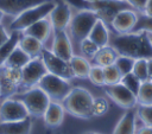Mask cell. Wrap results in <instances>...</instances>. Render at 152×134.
<instances>
[{
    "mask_svg": "<svg viewBox=\"0 0 152 134\" xmlns=\"http://www.w3.org/2000/svg\"><path fill=\"white\" fill-rule=\"evenodd\" d=\"M109 45L118 55L128 56L134 59L152 57V44L145 31L116 34L110 38Z\"/></svg>",
    "mask_w": 152,
    "mask_h": 134,
    "instance_id": "obj_1",
    "label": "cell"
},
{
    "mask_svg": "<svg viewBox=\"0 0 152 134\" xmlns=\"http://www.w3.org/2000/svg\"><path fill=\"white\" fill-rule=\"evenodd\" d=\"M65 111L78 119H91L94 116V97L87 89L75 87L62 102Z\"/></svg>",
    "mask_w": 152,
    "mask_h": 134,
    "instance_id": "obj_2",
    "label": "cell"
},
{
    "mask_svg": "<svg viewBox=\"0 0 152 134\" xmlns=\"http://www.w3.org/2000/svg\"><path fill=\"white\" fill-rule=\"evenodd\" d=\"M55 6H56V0H46L37 6H33L21 12L12 20V23L10 24V30L23 32L24 30H26L28 26L37 23L38 20L49 17L50 12L53 9Z\"/></svg>",
    "mask_w": 152,
    "mask_h": 134,
    "instance_id": "obj_3",
    "label": "cell"
},
{
    "mask_svg": "<svg viewBox=\"0 0 152 134\" xmlns=\"http://www.w3.org/2000/svg\"><path fill=\"white\" fill-rule=\"evenodd\" d=\"M99 19L97 14L93 9H80L76 12L68 26L69 36L77 43L87 38L95 25L96 20Z\"/></svg>",
    "mask_w": 152,
    "mask_h": 134,
    "instance_id": "obj_4",
    "label": "cell"
},
{
    "mask_svg": "<svg viewBox=\"0 0 152 134\" xmlns=\"http://www.w3.org/2000/svg\"><path fill=\"white\" fill-rule=\"evenodd\" d=\"M15 98L20 100L24 103L30 116L33 117H43L48 106L51 102L46 92L43 89H40L38 85L27 89L23 94L15 96Z\"/></svg>",
    "mask_w": 152,
    "mask_h": 134,
    "instance_id": "obj_5",
    "label": "cell"
},
{
    "mask_svg": "<svg viewBox=\"0 0 152 134\" xmlns=\"http://www.w3.org/2000/svg\"><path fill=\"white\" fill-rule=\"evenodd\" d=\"M38 87L43 89L51 101L63 102L72 89L68 79H64L59 76L52 75L50 72L45 74L38 83Z\"/></svg>",
    "mask_w": 152,
    "mask_h": 134,
    "instance_id": "obj_6",
    "label": "cell"
},
{
    "mask_svg": "<svg viewBox=\"0 0 152 134\" xmlns=\"http://www.w3.org/2000/svg\"><path fill=\"white\" fill-rule=\"evenodd\" d=\"M21 82H20V88L24 89H30L32 87L38 85L39 81L42 77L48 74L46 66L42 59V57H34L31 58L30 62L23 66L21 69Z\"/></svg>",
    "mask_w": 152,
    "mask_h": 134,
    "instance_id": "obj_7",
    "label": "cell"
},
{
    "mask_svg": "<svg viewBox=\"0 0 152 134\" xmlns=\"http://www.w3.org/2000/svg\"><path fill=\"white\" fill-rule=\"evenodd\" d=\"M40 57H42V59H43V62L46 66L48 72H50L52 75H56V76H59V77H62L64 79H68V81L75 77L69 60H65V59L56 56L51 50H48L46 47H43Z\"/></svg>",
    "mask_w": 152,
    "mask_h": 134,
    "instance_id": "obj_8",
    "label": "cell"
},
{
    "mask_svg": "<svg viewBox=\"0 0 152 134\" xmlns=\"http://www.w3.org/2000/svg\"><path fill=\"white\" fill-rule=\"evenodd\" d=\"M21 70L10 68L6 65L0 66V97L7 98L14 96L20 88Z\"/></svg>",
    "mask_w": 152,
    "mask_h": 134,
    "instance_id": "obj_9",
    "label": "cell"
},
{
    "mask_svg": "<svg viewBox=\"0 0 152 134\" xmlns=\"http://www.w3.org/2000/svg\"><path fill=\"white\" fill-rule=\"evenodd\" d=\"M103 88H104L106 95L121 108L132 109L138 104L137 95H134L121 82L115 84H104Z\"/></svg>",
    "mask_w": 152,
    "mask_h": 134,
    "instance_id": "obj_10",
    "label": "cell"
},
{
    "mask_svg": "<svg viewBox=\"0 0 152 134\" xmlns=\"http://www.w3.org/2000/svg\"><path fill=\"white\" fill-rule=\"evenodd\" d=\"M93 11L96 12L97 17L104 21V24L110 27V24L118 12L125 8H132L125 0H99L95 2H91Z\"/></svg>",
    "mask_w": 152,
    "mask_h": 134,
    "instance_id": "obj_11",
    "label": "cell"
},
{
    "mask_svg": "<svg viewBox=\"0 0 152 134\" xmlns=\"http://www.w3.org/2000/svg\"><path fill=\"white\" fill-rule=\"evenodd\" d=\"M28 116L24 103L15 97H7L0 104V121H19Z\"/></svg>",
    "mask_w": 152,
    "mask_h": 134,
    "instance_id": "obj_12",
    "label": "cell"
},
{
    "mask_svg": "<svg viewBox=\"0 0 152 134\" xmlns=\"http://www.w3.org/2000/svg\"><path fill=\"white\" fill-rule=\"evenodd\" d=\"M71 18V6L65 0H56V6L49 14V19L52 25V31L66 30Z\"/></svg>",
    "mask_w": 152,
    "mask_h": 134,
    "instance_id": "obj_13",
    "label": "cell"
},
{
    "mask_svg": "<svg viewBox=\"0 0 152 134\" xmlns=\"http://www.w3.org/2000/svg\"><path fill=\"white\" fill-rule=\"evenodd\" d=\"M137 21H138V13L133 8H125L116 13V15L114 17L110 24V27L118 34H124L132 32Z\"/></svg>",
    "mask_w": 152,
    "mask_h": 134,
    "instance_id": "obj_14",
    "label": "cell"
},
{
    "mask_svg": "<svg viewBox=\"0 0 152 134\" xmlns=\"http://www.w3.org/2000/svg\"><path fill=\"white\" fill-rule=\"evenodd\" d=\"M52 32H53V40H52L51 51L56 56L65 60H70L71 57L74 56V50L69 33L66 32V30L52 31Z\"/></svg>",
    "mask_w": 152,
    "mask_h": 134,
    "instance_id": "obj_15",
    "label": "cell"
},
{
    "mask_svg": "<svg viewBox=\"0 0 152 134\" xmlns=\"http://www.w3.org/2000/svg\"><path fill=\"white\" fill-rule=\"evenodd\" d=\"M46 0H0V9L12 17H17L21 12L37 6Z\"/></svg>",
    "mask_w": 152,
    "mask_h": 134,
    "instance_id": "obj_16",
    "label": "cell"
},
{
    "mask_svg": "<svg viewBox=\"0 0 152 134\" xmlns=\"http://www.w3.org/2000/svg\"><path fill=\"white\" fill-rule=\"evenodd\" d=\"M64 114H65V109H64L62 102L51 101L43 115V119L48 127L56 128L63 123Z\"/></svg>",
    "mask_w": 152,
    "mask_h": 134,
    "instance_id": "obj_17",
    "label": "cell"
},
{
    "mask_svg": "<svg viewBox=\"0 0 152 134\" xmlns=\"http://www.w3.org/2000/svg\"><path fill=\"white\" fill-rule=\"evenodd\" d=\"M51 32H52V25H51V21L49 19V17L38 20L37 23L32 24L31 26H28L26 30L23 31V33L37 38L43 44L48 40V38L50 37Z\"/></svg>",
    "mask_w": 152,
    "mask_h": 134,
    "instance_id": "obj_18",
    "label": "cell"
},
{
    "mask_svg": "<svg viewBox=\"0 0 152 134\" xmlns=\"http://www.w3.org/2000/svg\"><path fill=\"white\" fill-rule=\"evenodd\" d=\"M31 128L30 116L19 121H0V134H30Z\"/></svg>",
    "mask_w": 152,
    "mask_h": 134,
    "instance_id": "obj_19",
    "label": "cell"
},
{
    "mask_svg": "<svg viewBox=\"0 0 152 134\" xmlns=\"http://www.w3.org/2000/svg\"><path fill=\"white\" fill-rule=\"evenodd\" d=\"M31 58H34V57H39L40 53H42V50L44 47V44L38 40L37 38L32 37V36H28V34H25L21 32V37L19 39V44H18Z\"/></svg>",
    "mask_w": 152,
    "mask_h": 134,
    "instance_id": "obj_20",
    "label": "cell"
},
{
    "mask_svg": "<svg viewBox=\"0 0 152 134\" xmlns=\"http://www.w3.org/2000/svg\"><path fill=\"white\" fill-rule=\"evenodd\" d=\"M88 38H90L93 42H95L100 47L109 44V40H110L109 31H108V26L104 24L103 20H101L100 18L96 20V23L93 26Z\"/></svg>",
    "mask_w": 152,
    "mask_h": 134,
    "instance_id": "obj_21",
    "label": "cell"
},
{
    "mask_svg": "<svg viewBox=\"0 0 152 134\" xmlns=\"http://www.w3.org/2000/svg\"><path fill=\"white\" fill-rule=\"evenodd\" d=\"M135 113L132 109H127V111L121 116L119 122L116 123L113 134H135Z\"/></svg>",
    "mask_w": 152,
    "mask_h": 134,
    "instance_id": "obj_22",
    "label": "cell"
},
{
    "mask_svg": "<svg viewBox=\"0 0 152 134\" xmlns=\"http://www.w3.org/2000/svg\"><path fill=\"white\" fill-rule=\"evenodd\" d=\"M71 70L74 72V76L77 78H88L91 64L84 56H77L74 55L71 59L69 60Z\"/></svg>",
    "mask_w": 152,
    "mask_h": 134,
    "instance_id": "obj_23",
    "label": "cell"
},
{
    "mask_svg": "<svg viewBox=\"0 0 152 134\" xmlns=\"http://www.w3.org/2000/svg\"><path fill=\"white\" fill-rule=\"evenodd\" d=\"M118 56H119L118 52L108 44L106 46L100 47L99 51L96 52V55L91 59L94 60V64H97L100 66H107V65L114 64Z\"/></svg>",
    "mask_w": 152,
    "mask_h": 134,
    "instance_id": "obj_24",
    "label": "cell"
},
{
    "mask_svg": "<svg viewBox=\"0 0 152 134\" xmlns=\"http://www.w3.org/2000/svg\"><path fill=\"white\" fill-rule=\"evenodd\" d=\"M20 37H21V32L20 31H11L10 38L0 46V66L5 64V62L8 58V56L18 46Z\"/></svg>",
    "mask_w": 152,
    "mask_h": 134,
    "instance_id": "obj_25",
    "label": "cell"
},
{
    "mask_svg": "<svg viewBox=\"0 0 152 134\" xmlns=\"http://www.w3.org/2000/svg\"><path fill=\"white\" fill-rule=\"evenodd\" d=\"M30 59H31V57L18 45L12 51V53L8 56V58L6 59L4 65L10 66V68H14V69H21L23 66H25L30 62Z\"/></svg>",
    "mask_w": 152,
    "mask_h": 134,
    "instance_id": "obj_26",
    "label": "cell"
},
{
    "mask_svg": "<svg viewBox=\"0 0 152 134\" xmlns=\"http://www.w3.org/2000/svg\"><path fill=\"white\" fill-rule=\"evenodd\" d=\"M138 104H152V81L147 79L141 82L139 91L137 94Z\"/></svg>",
    "mask_w": 152,
    "mask_h": 134,
    "instance_id": "obj_27",
    "label": "cell"
},
{
    "mask_svg": "<svg viewBox=\"0 0 152 134\" xmlns=\"http://www.w3.org/2000/svg\"><path fill=\"white\" fill-rule=\"evenodd\" d=\"M134 58L132 57H128V56H122V55H119L114 62V65L118 68L119 72L121 74V77L132 72L133 70V65H134Z\"/></svg>",
    "mask_w": 152,
    "mask_h": 134,
    "instance_id": "obj_28",
    "label": "cell"
},
{
    "mask_svg": "<svg viewBox=\"0 0 152 134\" xmlns=\"http://www.w3.org/2000/svg\"><path fill=\"white\" fill-rule=\"evenodd\" d=\"M132 72L141 81L145 82L148 79V65H147V58H138L134 60L133 70Z\"/></svg>",
    "mask_w": 152,
    "mask_h": 134,
    "instance_id": "obj_29",
    "label": "cell"
},
{
    "mask_svg": "<svg viewBox=\"0 0 152 134\" xmlns=\"http://www.w3.org/2000/svg\"><path fill=\"white\" fill-rule=\"evenodd\" d=\"M78 44H80V50H81L82 55L84 57H89V58H93L100 49V46L88 37L84 38L83 40H81Z\"/></svg>",
    "mask_w": 152,
    "mask_h": 134,
    "instance_id": "obj_30",
    "label": "cell"
},
{
    "mask_svg": "<svg viewBox=\"0 0 152 134\" xmlns=\"http://www.w3.org/2000/svg\"><path fill=\"white\" fill-rule=\"evenodd\" d=\"M103 76H104V84H115L119 83L121 79V74L119 72L118 68L114 64L103 66Z\"/></svg>",
    "mask_w": 152,
    "mask_h": 134,
    "instance_id": "obj_31",
    "label": "cell"
},
{
    "mask_svg": "<svg viewBox=\"0 0 152 134\" xmlns=\"http://www.w3.org/2000/svg\"><path fill=\"white\" fill-rule=\"evenodd\" d=\"M88 79L97 85V87H103L104 85V76H103V66H100L97 64L91 65L89 75H88Z\"/></svg>",
    "mask_w": 152,
    "mask_h": 134,
    "instance_id": "obj_32",
    "label": "cell"
},
{
    "mask_svg": "<svg viewBox=\"0 0 152 134\" xmlns=\"http://www.w3.org/2000/svg\"><path fill=\"white\" fill-rule=\"evenodd\" d=\"M145 31L147 33H152V17L146 15L144 13L138 14V21L132 30V32H140Z\"/></svg>",
    "mask_w": 152,
    "mask_h": 134,
    "instance_id": "obj_33",
    "label": "cell"
},
{
    "mask_svg": "<svg viewBox=\"0 0 152 134\" xmlns=\"http://www.w3.org/2000/svg\"><path fill=\"white\" fill-rule=\"evenodd\" d=\"M120 82H121L125 87H127L134 95L138 94L139 88H140V84H141V81H140L133 72H129V74L122 76L121 79H120Z\"/></svg>",
    "mask_w": 152,
    "mask_h": 134,
    "instance_id": "obj_34",
    "label": "cell"
},
{
    "mask_svg": "<svg viewBox=\"0 0 152 134\" xmlns=\"http://www.w3.org/2000/svg\"><path fill=\"white\" fill-rule=\"evenodd\" d=\"M137 115L145 126L152 127V104H139L137 109Z\"/></svg>",
    "mask_w": 152,
    "mask_h": 134,
    "instance_id": "obj_35",
    "label": "cell"
},
{
    "mask_svg": "<svg viewBox=\"0 0 152 134\" xmlns=\"http://www.w3.org/2000/svg\"><path fill=\"white\" fill-rule=\"evenodd\" d=\"M109 104L104 97L94 98V116H101L108 111Z\"/></svg>",
    "mask_w": 152,
    "mask_h": 134,
    "instance_id": "obj_36",
    "label": "cell"
},
{
    "mask_svg": "<svg viewBox=\"0 0 152 134\" xmlns=\"http://www.w3.org/2000/svg\"><path fill=\"white\" fill-rule=\"evenodd\" d=\"M71 7H75L77 8L78 11L80 9H91V4L88 2L87 0H65Z\"/></svg>",
    "mask_w": 152,
    "mask_h": 134,
    "instance_id": "obj_37",
    "label": "cell"
},
{
    "mask_svg": "<svg viewBox=\"0 0 152 134\" xmlns=\"http://www.w3.org/2000/svg\"><path fill=\"white\" fill-rule=\"evenodd\" d=\"M133 9H135V11H138V12H140V13H142L144 12V9H145V6H146V2H147V0H125Z\"/></svg>",
    "mask_w": 152,
    "mask_h": 134,
    "instance_id": "obj_38",
    "label": "cell"
},
{
    "mask_svg": "<svg viewBox=\"0 0 152 134\" xmlns=\"http://www.w3.org/2000/svg\"><path fill=\"white\" fill-rule=\"evenodd\" d=\"M8 38H10V33L7 32L6 27H5L2 24H0V46H1Z\"/></svg>",
    "mask_w": 152,
    "mask_h": 134,
    "instance_id": "obj_39",
    "label": "cell"
},
{
    "mask_svg": "<svg viewBox=\"0 0 152 134\" xmlns=\"http://www.w3.org/2000/svg\"><path fill=\"white\" fill-rule=\"evenodd\" d=\"M142 13H144V14H146V15L152 17V0H147L146 6H145V9H144V12H142Z\"/></svg>",
    "mask_w": 152,
    "mask_h": 134,
    "instance_id": "obj_40",
    "label": "cell"
},
{
    "mask_svg": "<svg viewBox=\"0 0 152 134\" xmlns=\"http://www.w3.org/2000/svg\"><path fill=\"white\" fill-rule=\"evenodd\" d=\"M135 134H152V127L151 126H144Z\"/></svg>",
    "mask_w": 152,
    "mask_h": 134,
    "instance_id": "obj_41",
    "label": "cell"
},
{
    "mask_svg": "<svg viewBox=\"0 0 152 134\" xmlns=\"http://www.w3.org/2000/svg\"><path fill=\"white\" fill-rule=\"evenodd\" d=\"M147 65H148V79L152 81V57L147 58Z\"/></svg>",
    "mask_w": 152,
    "mask_h": 134,
    "instance_id": "obj_42",
    "label": "cell"
},
{
    "mask_svg": "<svg viewBox=\"0 0 152 134\" xmlns=\"http://www.w3.org/2000/svg\"><path fill=\"white\" fill-rule=\"evenodd\" d=\"M4 15H5V13L0 9V24H1V21H2V19H4Z\"/></svg>",
    "mask_w": 152,
    "mask_h": 134,
    "instance_id": "obj_43",
    "label": "cell"
},
{
    "mask_svg": "<svg viewBox=\"0 0 152 134\" xmlns=\"http://www.w3.org/2000/svg\"><path fill=\"white\" fill-rule=\"evenodd\" d=\"M83 134H100V133H95V132H86Z\"/></svg>",
    "mask_w": 152,
    "mask_h": 134,
    "instance_id": "obj_44",
    "label": "cell"
},
{
    "mask_svg": "<svg viewBox=\"0 0 152 134\" xmlns=\"http://www.w3.org/2000/svg\"><path fill=\"white\" fill-rule=\"evenodd\" d=\"M148 34V38H150V42H151V44H152V33H147Z\"/></svg>",
    "mask_w": 152,
    "mask_h": 134,
    "instance_id": "obj_45",
    "label": "cell"
},
{
    "mask_svg": "<svg viewBox=\"0 0 152 134\" xmlns=\"http://www.w3.org/2000/svg\"><path fill=\"white\" fill-rule=\"evenodd\" d=\"M87 1H88V2H90V4H91V2H95V1H99V0H87Z\"/></svg>",
    "mask_w": 152,
    "mask_h": 134,
    "instance_id": "obj_46",
    "label": "cell"
}]
</instances>
